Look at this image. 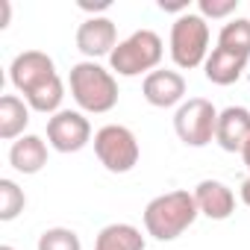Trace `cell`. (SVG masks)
Listing matches in <instances>:
<instances>
[{
    "label": "cell",
    "instance_id": "6da1fadb",
    "mask_svg": "<svg viewBox=\"0 0 250 250\" xmlns=\"http://www.w3.org/2000/svg\"><path fill=\"white\" fill-rule=\"evenodd\" d=\"M197 215L200 209H197L194 194L186 188H177V191L153 197L145 206V229L156 241H174L197 221Z\"/></svg>",
    "mask_w": 250,
    "mask_h": 250
},
{
    "label": "cell",
    "instance_id": "7a4b0ae2",
    "mask_svg": "<svg viewBox=\"0 0 250 250\" xmlns=\"http://www.w3.org/2000/svg\"><path fill=\"white\" fill-rule=\"evenodd\" d=\"M68 85H71V94L77 100V106L83 112H91V115H103V112H112L118 106V80L109 68L85 59V62H77L68 74Z\"/></svg>",
    "mask_w": 250,
    "mask_h": 250
},
{
    "label": "cell",
    "instance_id": "3957f363",
    "mask_svg": "<svg viewBox=\"0 0 250 250\" xmlns=\"http://www.w3.org/2000/svg\"><path fill=\"white\" fill-rule=\"evenodd\" d=\"M162 39L153 30H136L130 39L118 42V47L109 56V71L118 77H139L153 74L162 62Z\"/></svg>",
    "mask_w": 250,
    "mask_h": 250
},
{
    "label": "cell",
    "instance_id": "277c9868",
    "mask_svg": "<svg viewBox=\"0 0 250 250\" xmlns=\"http://www.w3.org/2000/svg\"><path fill=\"white\" fill-rule=\"evenodd\" d=\"M209 56V24L197 12H183L171 27V59L177 68L191 71Z\"/></svg>",
    "mask_w": 250,
    "mask_h": 250
},
{
    "label": "cell",
    "instance_id": "5b68a950",
    "mask_svg": "<svg viewBox=\"0 0 250 250\" xmlns=\"http://www.w3.org/2000/svg\"><path fill=\"white\" fill-rule=\"evenodd\" d=\"M94 153L109 174H130L139 165L142 147H139V139L130 127L106 124V127H100L94 133Z\"/></svg>",
    "mask_w": 250,
    "mask_h": 250
},
{
    "label": "cell",
    "instance_id": "8992f818",
    "mask_svg": "<svg viewBox=\"0 0 250 250\" xmlns=\"http://www.w3.org/2000/svg\"><path fill=\"white\" fill-rule=\"evenodd\" d=\"M174 130L186 147H206L215 142L218 130V109L206 97H188L177 106Z\"/></svg>",
    "mask_w": 250,
    "mask_h": 250
},
{
    "label": "cell",
    "instance_id": "52a82bcc",
    "mask_svg": "<svg viewBox=\"0 0 250 250\" xmlns=\"http://www.w3.org/2000/svg\"><path fill=\"white\" fill-rule=\"evenodd\" d=\"M91 142V124L83 112L59 109L47 118V145L56 153H80Z\"/></svg>",
    "mask_w": 250,
    "mask_h": 250
},
{
    "label": "cell",
    "instance_id": "ba28073f",
    "mask_svg": "<svg viewBox=\"0 0 250 250\" xmlns=\"http://www.w3.org/2000/svg\"><path fill=\"white\" fill-rule=\"evenodd\" d=\"M50 77H56V65L44 50H24L9 65V80L21 94H30Z\"/></svg>",
    "mask_w": 250,
    "mask_h": 250
},
{
    "label": "cell",
    "instance_id": "9c48e42d",
    "mask_svg": "<svg viewBox=\"0 0 250 250\" xmlns=\"http://www.w3.org/2000/svg\"><path fill=\"white\" fill-rule=\"evenodd\" d=\"M77 47L80 53H85L91 62L97 56H112V50L118 47V30L115 21L106 15H91L77 27Z\"/></svg>",
    "mask_w": 250,
    "mask_h": 250
},
{
    "label": "cell",
    "instance_id": "30bf717a",
    "mask_svg": "<svg viewBox=\"0 0 250 250\" xmlns=\"http://www.w3.org/2000/svg\"><path fill=\"white\" fill-rule=\"evenodd\" d=\"M142 94L150 106L156 109H171L177 103H183L186 97V80L180 71H168V68H156L153 74L145 77L142 83Z\"/></svg>",
    "mask_w": 250,
    "mask_h": 250
},
{
    "label": "cell",
    "instance_id": "8fae6325",
    "mask_svg": "<svg viewBox=\"0 0 250 250\" xmlns=\"http://www.w3.org/2000/svg\"><path fill=\"white\" fill-rule=\"evenodd\" d=\"M215 142L227 153H241L244 145L250 142V109H244V106H227L224 112H218Z\"/></svg>",
    "mask_w": 250,
    "mask_h": 250
},
{
    "label": "cell",
    "instance_id": "7c38bea8",
    "mask_svg": "<svg viewBox=\"0 0 250 250\" xmlns=\"http://www.w3.org/2000/svg\"><path fill=\"white\" fill-rule=\"evenodd\" d=\"M194 200H197V209L200 215L212 218V221H227L232 212H235V194L227 183L221 180H200L197 188L191 191Z\"/></svg>",
    "mask_w": 250,
    "mask_h": 250
},
{
    "label": "cell",
    "instance_id": "4fadbf2b",
    "mask_svg": "<svg viewBox=\"0 0 250 250\" xmlns=\"http://www.w3.org/2000/svg\"><path fill=\"white\" fill-rule=\"evenodd\" d=\"M9 165L18 174H39L47 165V142L42 136H21L9 147Z\"/></svg>",
    "mask_w": 250,
    "mask_h": 250
},
{
    "label": "cell",
    "instance_id": "5bb4252c",
    "mask_svg": "<svg viewBox=\"0 0 250 250\" xmlns=\"http://www.w3.org/2000/svg\"><path fill=\"white\" fill-rule=\"evenodd\" d=\"M247 68V56H238V53H229L224 47H215L206 62H203V74L209 83L215 85H232Z\"/></svg>",
    "mask_w": 250,
    "mask_h": 250
},
{
    "label": "cell",
    "instance_id": "9a60e30c",
    "mask_svg": "<svg viewBox=\"0 0 250 250\" xmlns=\"http://www.w3.org/2000/svg\"><path fill=\"white\" fill-rule=\"evenodd\" d=\"M30 124V106L18 94H3L0 97V139L3 142H18Z\"/></svg>",
    "mask_w": 250,
    "mask_h": 250
},
{
    "label": "cell",
    "instance_id": "2e32d148",
    "mask_svg": "<svg viewBox=\"0 0 250 250\" xmlns=\"http://www.w3.org/2000/svg\"><path fill=\"white\" fill-rule=\"evenodd\" d=\"M94 250H145V235L133 224H109L97 232Z\"/></svg>",
    "mask_w": 250,
    "mask_h": 250
},
{
    "label": "cell",
    "instance_id": "e0dca14e",
    "mask_svg": "<svg viewBox=\"0 0 250 250\" xmlns=\"http://www.w3.org/2000/svg\"><path fill=\"white\" fill-rule=\"evenodd\" d=\"M62 97H65V83L59 80V74L50 77L47 83H42L39 88H33L30 94H24L27 106L33 112H44V115H56L62 106Z\"/></svg>",
    "mask_w": 250,
    "mask_h": 250
},
{
    "label": "cell",
    "instance_id": "ac0fdd59",
    "mask_svg": "<svg viewBox=\"0 0 250 250\" xmlns=\"http://www.w3.org/2000/svg\"><path fill=\"white\" fill-rule=\"evenodd\" d=\"M218 47L250 59V18H232L218 33Z\"/></svg>",
    "mask_w": 250,
    "mask_h": 250
},
{
    "label": "cell",
    "instance_id": "d6986e66",
    "mask_svg": "<svg viewBox=\"0 0 250 250\" xmlns=\"http://www.w3.org/2000/svg\"><path fill=\"white\" fill-rule=\"evenodd\" d=\"M24 206H27L24 188L15 180L3 177L0 180V221H15L24 212Z\"/></svg>",
    "mask_w": 250,
    "mask_h": 250
},
{
    "label": "cell",
    "instance_id": "ffe728a7",
    "mask_svg": "<svg viewBox=\"0 0 250 250\" xmlns=\"http://www.w3.org/2000/svg\"><path fill=\"white\" fill-rule=\"evenodd\" d=\"M39 250H83L80 235L68 227H50L39 235Z\"/></svg>",
    "mask_w": 250,
    "mask_h": 250
},
{
    "label": "cell",
    "instance_id": "44dd1931",
    "mask_svg": "<svg viewBox=\"0 0 250 250\" xmlns=\"http://www.w3.org/2000/svg\"><path fill=\"white\" fill-rule=\"evenodd\" d=\"M203 18H227L238 9V0H197Z\"/></svg>",
    "mask_w": 250,
    "mask_h": 250
},
{
    "label": "cell",
    "instance_id": "7402d4cb",
    "mask_svg": "<svg viewBox=\"0 0 250 250\" xmlns=\"http://www.w3.org/2000/svg\"><path fill=\"white\" fill-rule=\"evenodd\" d=\"M112 6V0H97V3H88V0H80V9L83 12H103Z\"/></svg>",
    "mask_w": 250,
    "mask_h": 250
},
{
    "label": "cell",
    "instance_id": "603a6c76",
    "mask_svg": "<svg viewBox=\"0 0 250 250\" xmlns=\"http://www.w3.org/2000/svg\"><path fill=\"white\" fill-rule=\"evenodd\" d=\"M0 12H3V21H0V27H9V12H12L9 0H0Z\"/></svg>",
    "mask_w": 250,
    "mask_h": 250
},
{
    "label": "cell",
    "instance_id": "cb8c5ba5",
    "mask_svg": "<svg viewBox=\"0 0 250 250\" xmlns=\"http://www.w3.org/2000/svg\"><path fill=\"white\" fill-rule=\"evenodd\" d=\"M241 200H244V206H250V177L241 183Z\"/></svg>",
    "mask_w": 250,
    "mask_h": 250
},
{
    "label": "cell",
    "instance_id": "d4e9b609",
    "mask_svg": "<svg viewBox=\"0 0 250 250\" xmlns=\"http://www.w3.org/2000/svg\"><path fill=\"white\" fill-rule=\"evenodd\" d=\"M241 159H244V165H247V171H250V142L244 145V150H241Z\"/></svg>",
    "mask_w": 250,
    "mask_h": 250
},
{
    "label": "cell",
    "instance_id": "484cf974",
    "mask_svg": "<svg viewBox=\"0 0 250 250\" xmlns=\"http://www.w3.org/2000/svg\"><path fill=\"white\" fill-rule=\"evenodd\" d=\"M0 250H15V247H12V244H3V247H0Z\"/></svg>",
    "mask_w": 250,
    "mask_h": 250
}]
</instances>
